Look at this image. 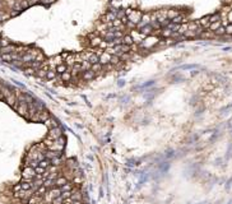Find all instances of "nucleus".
<instances>
[{"label":"nucleus","mask_w":232,"mask_h":204,"mask_svg":"<svg viewBox=\"0 0 232 204\" xmlns=\"http://www.w3.org/2000/svg\"><path fill=\"white\" fill-rule=\"evenodd\" d=\"M67 183H68V179L64 177V176H59V177L55 179V186H57V188H61L63 185H65Z\"/></svg>","instance_id":"obj_12"},{"label":"nucleus","mask_w":232,"mask_h":204,"mask_svg":"<svg viewBox=\"0 0 232 204\" xmlns=\"http://www.w3.org/2000/svg\"><path fill=\"white\" fill-rule=\"evenodd\" d=\"M111 59H112V55L107 51H102V54L100 55V63L102 65H108L111 64Z\"/></svg>","instance_id":"obj_6"},{"label":"nucleus","mask_w":232,"mask_h":204,"mask_svg":"<svg viewBox=\"0 0 232 204\" xmlns=\"http://www.w3.org/2000/svg\"><path fill=\"white\" fill-rule=\"evenodd\" d=\"M60 77H61V81L63 82H70L71 79H73V77H71V73H70L69 69L65 73H63V74H60Z\"/></svg>","instance_id":"obj_13"},{"label":"nucleus","mask_w":232,"mask_h":204,"mask_svg":"<svg viewBox=\"0 0 232 204\" xmlns=\"http://www.w3.org/2000/svg\"><path fill=\"white\" fill-rule=\"evenodd\" d=\"M216 36H223V35H226V27H223V26H221L218 30H217L216 32Z\"/></svg>","instance_id":"obj_31"},{"label":"nucleus","mask_w":232,"mask_h":204,"mask_svg":"<svg viewBox=\"0 0 232 204\" xmlns=\"http://www.w3.org/2000/svg\"><path fill=\"white\" fill-rule=\"evenodd\" d=\"M181 22H184V18H183V16H180L179 17H176L175 19H172V23H175V24H179V23H181Z\"/></svg>","instance_id":"obj_36"},{"label":"nucleus","mask_w":232,"mask_h":204,"mask_svg":"<svg viewBox=\"0 0 232 204\" xmlns=\"http://www.w3.org/2000/svg\"><path fill=\"white\" fill-rule=\"evenodd\" d=\"M91 70H93L95 73H100V71H102V70H103V65L101 64V63L92 64V68H91Z\"/></svg>","instance_id":"obj_17"},{"label":"nucleus","mask_w":232,"mask_h":204,"mask_svg":"<svg viewBox=\"0 0 232 204\" xmlns=\"http://www.w3.org/2000/svg\"><path fill=\"white\" fill-rule=\"evenodd\" d=\"M227 20L232 23V10H230V12H228V14H227Z\"/></svg>","instance_id":"obj_40"},{"label":"nucleus","mask_w":232,"mask_h":204,"mask_svg":"<svg viewBox=\"0 0 232 204\" xmlns=\"http://www.w3.org/2000/svg\"><path fill=\"white\" fill-rule=\"evenodd\" d=\"M221 20V14H214V16H211V23L213 22H219Z\"/></svg>","instance_id":"obj_35"},{"label":"nucleus","mask_w":232,"mask_h":204,"mask_svg":"<svg viewBox=\"0 0 232 204\" xmlns=\"http://www.w3.org/2000/svg\"><path fill=\"white\" fill-rule=\"evenodd\" d=\"M91 68H92V64L89 61H83L82 63V73L87 71V70H91Z\"/></svg>","instance_id":"obj_29"},{"label":"nucleus","mask_w":232,"mask_h":204,"mask_svg":"<svg viewBox=\"0 0 232 204\" xmlns=\"http://www.w3.org/2000/svg\"><path fill=\"white\" fill-rule=\"evenodd\" d=\"M95 77H96V73L93 71V70H87V71H83V73H82V78L84 79V81H87V82L92 81V79L95 78Z\"/></svg>","instance_id":"obj_10"},{"label":"nucleus","mask_w":232,"mask_h":204,"mask_svg":"<svg viewBox=\"0 0 232 204\" xmlns=\"http://www.w3.org/2000/svg\"><path fill=\"white\" fill-rule=\"evenodd\" d=\"M36 170L31 166H27L23 169V172H22V176H23V180L24 181H31V180H34L36 177Z\"/></svg>","instance_id":"obj_3"},{"label":"nucleus","mask_w":232,"mask_h":204,"mask_svg":"<svg viewBox=\"0 0 232 204\" xmlns=\"http://www.w3.org/2000/svg\"><path fill=\"white\" fill-rule=\"evenodd\" d=\"M56 70L55 69H50L49 71H47V75H46V78L49 79V81H53V79H55L56 78Z\"/></svg>","instance_id":"obj_25"},{"label":"nucleus","mask_w":232,"mask_h":204,"mask_svg":"<svg viewBox=\"0 0 232 204\" xmlns=\"http://www.w3.org/2000/svg\"><path fill=\"white\" fill-rule=\"evenodd\" d=\"M45 124L49 126V129H54V128H57V126H59V124H57V121H56L55 119H53V118H50L49 120H46V121H45Z\"/></svg>","instance_id":"obj_15"},{"label":"nucleus","mask_w":232,"mask_h":204,"mask_svg":"<svg viewBox=\"0 0 232 204\" xmlns=\"http://www.w3.org/2000/svg\"><path fill=\"white\" fill-rule=\"evenodd\" d=\"M63 57H64V61H65V64L68 65V67H74V64H75V55H68V54H65V55H63Z\"/></svg>","instance_id":"obj_9"},{"label":"nucleus","mask_w":232,"mask_h":204,"mask_svg":"<svg viewBox=\"0 0 232 204\" xmlns=\"http://www.w3.org/2000/svg\"><path fill=\"white\" fill-rule=\"evenodd\" d=\"M17 46H14V45H10L9 46H6V47H2V54H13V53H17Z\"/></svg>","instance_id":"obj_11"},{"label":"nucleus","mask_w":232,"mask_h":204,"mask_svg":"<svg viewBox=\"0 0 232 204\" xmlns=\"http://www.w3.org/2000/svg\"><path fill=\"white\" fill-rule=\"evenodd\" d=\"M61 193H68V191H73V190H71V189H73V185H71L70 183H67V184H65V185H63L61 188Z\"/></svg>","instance_id":"obj_26"},{"label":"nucleus","mask_w":232,"mask_h":204,"mask_svg":"<svg viewBox=\"0 0 232 204\" xmlns=\"http://www.w3.org/2000/svg\"><path fill=\"white\" fill-rule=\"evenodd\" d=\"M125 13H126V16H128V19H129V22H132L133 24L138 26V24L140 23V20H142V17H143L142 12H139V10H132V9H128Z\"/></svg>","instance_id":"obj_1"},{"label":"nucleus","mask_w":232,"mask_h":204,"mask_svg":"<svg viewBox=\"0 0 232 204\" xmlns=\"http://www.w3.org/2000/svg\"><path fill=\"white\" fill-rule=\"evenodd\" d=\"M0 41H2V38H0ZM0 47H2V45H0Z\"/></svg>","instance_id":"obj_42"},{"label":"nucleus","mask_w":232,"mask_h":204,"mask_svg":"<svg viewBox=\"0 0 232 204\" xmlns=\"http://www.w3.org/2000/svg\"><path fill=\"white\" fill-rule=\"evenodd\" d=\"M158 43H159L158 37H156V36H150V37H146V40L140 43V47L146 49V50H150V49H153L154 46H157Z\"/></svg>","instance_id":"obj_2"},{"label":"nucleus","mask_w":232,"mask_h":204,"mask_svg":"<svg viewBox=\"0 0 232 204\" xmlns=\"http://www.w3.org/2000/svg\"><path fill=\"white\" fill-rule=\"evenodd\" d=\"M20 184H22V189H23V190H32L31 181H24V183H20Z\"/></svg>","instance_id":"obj_28"},{"label":"nucleus","mask_w":232,"mask_h":204,"mask_svg":"<svg viewBox=\"0 0 232 204\" xmlns=\"http://www.w3.org/2000/svg\"><path fill=\"white\" fill-rule=\"evenodd\" d=\"M221 26H222V20H219V22H213V23H211V26H209V31L216 32Z\"/></svg>","instance_id":"obj_19"},{"label":"nucleus","mask_w":232,"mask_h":204,"mask_svg":"<svg viewBox=\"0 0 232 204\" xmlns=\"http://www.w3.org/2000/svg\"><path fill=\"white\" fill-rule=\"evenodd\" d=\"M14 110H16L19 115H22V116H26L27 118V115H28V104L27 102H17V105L13 107Z\"/></svg>","instance_id":"obj_4"},{"label":"nucleus","mask_w":232,"mask_h":204,"mask_svg":"<svg viewBox=\"0 0 232 204\" xmlns=\"http://www.w3.org/2000/svg\"><path fill=\"white\" fill-rule=\"evenodd\" d=\"M74 184H77V185H79V184H81L82 183V179L81 177H79V176H74Z\"/></svg>","instance_id":"obj_39"},{"label":"nucleus","mask_w":232,"mask_h":204,"mask_svg":"<svg viewBox=\"0 0 232 204\" xmlns=\"http://www.w3.org/2000/svg\"><path fill=\"white\" fill-rule=\"evenodd\" d=\"M34 170H36V173H37V175H43V173H46V169H43V167H41V166H37Z\"/></svg>","instance_id":"obj_32"},{"label":"nucleus","mask_w":232,"mask_h":204,"mask_svg":"<svg viewBox=\"0 0 232 204\" xmlns=\"http://www.w3.org/2000/svg\"><path fill=\"white\" fill-rule=\"evenodd\" d=\"M46 193H47V188H46L45 185H42V186H40V188L37 189V190L34 191V194H36V195H40V196H42V195H45Z\"/></svg>","instance_id":"obj_23"},{"label":"nucleus","mask_w":232,"mask_h":204,"mask_svg":"<svg viewBox=\"0 0 232 204\" xmlns=\"http://www.w3.org/2000/svg\"><path fill=\"white\" fill-rule=\"evenodd\" d=\"M24 73H26L27 75H36V73H37V70L33 69V68H31V67H27V68L24 69Z\"/></svg>","instance_id":"obj_30"},{"label":"nucleus","mask_w":232,"mask_h":204,"mask_svg":"<svg viewBox=\"0 0 232 204\" xmlns=\"http://www.w3.org/2000/svg\"><path fill=\"white\" fill-rule=\"evenodd\" d=\"M55 70H56V73H59V74H63V73H65V71L68 70V65L63 63V64H60V65H57Z\"/></svg>","instance_id":"obj_20"},{"label":"nucleus","mask_w":232,"mask_h":204,"mask_svg":"<svg viewBox=\"0 0 232 204\" xmlns=\"http://www.w3.org/2000/svg\"><path fill=\"white\" fill-rule=\"evenodd\" d=\"M140 30V32L143 33V35H149V33H152V31H153V28H152V26L150 24H148V26H144V27H142V28H139Z\"/></svg>","instance_id":"obj_21"},{"label":"nucleus","mask_w":232,"mask_h":204,"mask_svg":"<svg viewBox=\"0 0 232 204\" xmlns=\"http://www.w3.org/2000/svg\"><path fill=\"white\" fill-rule=\"evenodd\" d=\"M13 190H14V193H18V191H20V190H23V189H22V184L16 185V186L13 188Z\"/></svg>","instance_id":"obj_37"},{"label":"nucleus","mask_w":232,"mask_h":204,"mask_svg":"<svg viewBox=\"0 0 232 204\" xmlns=\"http://www.w3.org/2000/svg\"><path fill=\"white\" fill-rule=\"evenodd\" d=\"M50 161H51V165L57 166V165H60L61 159H60V156H57V157H55V158H53V159H50Z\"/></svg>","instance_id":"obj_33"},{"label":"nucleus","mask_w":232,"mask_h":204,"mask_svg":"<svg viewBox=\"0 0 232 204\" xmlns=\"http://www.w3.org/2000/svg\"><path fill=\"white\" fill-rule=\"evenodd\" d=\"M51 204H64V199H63V196L60 195V196H57V198H55L54 200H53V203Z\"/></svg>","instance_id":"obj_34"},{"label":"nucleus","mask_w":232,"mask_h":204,"mask_svg":"<svg viewBox=\"0 0 232 204\" xmlns=\"http://www.w3.org/2000/svg\"><path fill=\"white\" fill-rule=\"evenodd\" d=\"M2 59L5 63H12V61H14V55L13 54H2Z\"/></svg>","instance_id":"obj_18"},{"label":"nucleus","mask_w":232,"mask_h":204,"mask_svg":"<svg viewBox=\"0 0 232 204\" xmlns=\"http://www.w3.org/2000/svg\"><path fill=\"white\" fill-rule=\"evenodd\" d=\"M102 42L103 41H102V38H101V37H93L91 40V45L93 47H97V46H101V43H102Z\"/></svg>","instance_id":"obj_22"},{"label":"nucleus","mask_w":232,"mask_h":204,"mask_svg":"<svg viewBox=\"0 0 232 204\" xmlns=\"http://www.w3.org/2000/svg\"><path fill=\"white\" fill-rule=\"evenodd\" d=\"M130 36L133 37L134 43L136 42V43H139V45H140V43H142L144 40H146V37H147V36L143 35L140 31H139V32H138V31H132V35H130Z\"/></svg>","instance_id":"obj_7"},{"label":"nucleus","mask_w":232,"mask_h":204,"mask_svg":"<svg viewBox=\"0 0 232 204\" xmlns=\"http://www.w3.org/2000/svg\"><path fill=\"white\" fill-rule=\"evenodd\" d=\"M70 199H71V200H81V199H82V194L79 193V191H77V190H74V191H71V195H70Z\"/></svg>","instance_id":"obj_24"},{"label":"nucleus","mask_w":232,"mask_h":204,"mask_svg":"<svg viewBox=\"0 0 232 204\" xmlns=\"http://www.w3.org/2000/svg\"><path fill=\"white\" fill-rule=\"evenodd\" d=\"M122 43H124V45H128V46H133L134 45V40H133V37L130 35H126V36L122 37Z\"/></svg>","instance_id":"obj_14"},{"label":"nucleus","mask_w":232,"mask_h":204,"mask_svg":"<svg viewBox=\"0 0 232 204\" xmlns=\"http://www.w3.org/2000/svg\"><path fill=\"white\" fill-rule=\"evenodd\" d=\"M60 137H63V132H61V129L57 126V128H54V129H50V132H49V135L47 138L49 139H53V140H57Z\"/></svg>","instance_id":"obj_5"},{"label":"nucleus","mask_w":232,"mask_h":204,"mask_svg":"<svg viewBox=\"0 0 232 204\" xmlns=\"http://www.w3.org/2000/svg\"><path fill=\"white\" fill-rule=\"evenodd\" d=\"M41 3H43V4H51V3H54L55 0H40Z\"/></svg>","instance_id":"obj_41"},{"label":"nucleus","mask_w":232,"mask_h":204,"mask_svg":"<svg viewBox=\"0 0 232 204\" xmlns=\"http://www.w3.org/2000/svg\"><path fill=\"white\" fill-rule=\"evenodd\" d=\"M180 16V13L177 12V10H175V9H170V10H167V19H175L176 17H179Z\"/></svg>","instance_id":"obj_16"},{"label":"nucleus","mask_w":232,"mask_h":204,"mask_svg":"<svg viewBox=\"0 0 232 204\" xmlns=\"http://www.w3.org/2000/svg\"><path fill=\"white\" fill-rule=\"evenodd\" d=\"M226 33L227 35H232V23L228 24V26H226Z\"/></svg>","instance_id":"obj_38"},{"label":"nucleus","mask_w":232,"mask_h":204,"mask_svg":"<svg viewBox=\"0 0 232 204\" xmlns=\"http://www.w3.org/2000/svg\"><path fill=\"white\" fill-rule=\"evenodd\" d=\"M47 71H49L47 69H38L37 73H36V75H37L38 78H46Z\"/></svg>","instance_id":"obj_27"},{"label":"nucleus","mask_w":232,"mask_h":204,"mask_svg":"<svg viewBox=\"0 0 232 204\" xmlns=\"http://www.w3.org/2000/svg\"><path fill=\"white\" fill-rule=\"evenodd\" d=\"M4 100L6 101V104H8L9 106H12V107L16 106L17 102H18V98H17V96H16V93H13V92H10L8 96H5Z\"/></svg>","instance_id":"obj_8"}]
</instances>
